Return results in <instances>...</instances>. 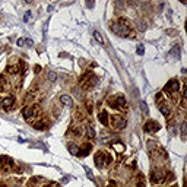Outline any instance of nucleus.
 <instances>
[{"instance_id": "obj_1", "label": "nucleus", "mask_w": 187, "mask_h": 187, "mask_svg": "<svg viewBox=\"0 0 187 187\" xmlns=\"http://www.w3.org/2000/svg\"><path fill=\"white\" fill-rule=\"evenodd\" d=\"M111 31L114 34H117L118 37H129V27H127L126 24L114 22L111 25Z\"/></svg>"}, {"instance_id": "obj_2", "label": "nucleus", "mask_w": 187, "mask_h": 187, "mask_svg": "<svg viewBox=\"0 0 187 187\" xmlns=\"http://www.w3.org/2000/svg\"><path fill=\"white\" fill-rule=\"evenodd\" d=\"M126 120L121 117V115H114L112 117V126H114V129H118V130H121V129H124L126 127Z\"/></svg>"}, {"instance_id": "obj_3", "label": "nucleus", "mask_w": 187, "mask_h": 187, "mask_svg": "<svg viewBox=\"0 0 187 187\" xmlns=\"http://www.w3.org/2000/svg\"><path fill=\"white\" fill-rule=\"evenodd\" d=\"M164 178H165V176H164V171H161V170L153 171V173H152V176H150V181H152V183H155V184H158V183L164 181Z\"/></svg>"}, {"instance_id": "obj_4", "label": "nucleus", "mask_w": 187, "mask_h": 187, "mask_svg": "<svg viewBox=\"0 0 187 187\" xmlns=\"http://www.w3.org/2000/svg\"><path fill=\"white\" fill-rule=\"evenodd\" d=\"M178 80L177 79H173V80H170L168 82V85H167V89H170L171 92H177L178 91Z\"/></svg>"}, {"instance_id": "obj_5", "label": "nucleus", "mask_w": 187, "mask_h": 187, "mask_svg": "<svg viewBox=\"0 0 187 187\" xmlns=\"http://www.w3.org/2000/svg\"><path fill=\"white\" fill-rule=\"evenodd\" d=\"M34 112H35V105H29V107L24 108L22 115H24L25 118H29V117H32V114H34Z\"/></svg>"}, {"instance_id": "obj_6", "label": "nucleus", "mask_w": 187, "mask_h": 187, "mask_svg": "<svg viewBox=\"0 0 187 187\" xmlns=\"http://www.w3.org/2000/svg\"><path fill=\"white\" fill-rule=\"evenodd\" d=\"M0 105H1V107H4V108H9L10 105H13V98H12V97H7V98L1 100Z\"/></svg>"}, {"instance_id": "obj_7", "label": "nucleus", "mask_w": 187, "mask_h": 187, "mask_svg": "<svg viewBox=\"0 0 187 187\" xmlns=\"http://www.w3.org/2000/svg\"><path fill=\"white\" fill-rule=\"evenodd\" d=\"M97 82H98V79H97V77H94V76H91V77H89V80H88V83H85V85H83V88L89 89V88L95 86V85H97Z\"/></svg>"}, {"instance_id": "obj_8", "label": "nucleus", "mask_w": 187, "mask_h": 187, "mask_svg": "<svg viewBox=\"0 0 187 187\" xmlns=\"http://www.w3.org/2000/svg\"><path fill=\"white\" fill-rule=\"evenodd\" d=\"M100 121H101V124H104V126L108 124V114H107V111H102L100 114Z\"/></svg>"}, {"instance_id": "obj_9", "label": "nucleus", "mask_w": 187, "mask_h": 187, "mask_svg": "<svg viewBox=\"0 0 187 187\" xmlns=\"http://www.w3.org/2000/svg\"><path fill=\"white\" fill-rule=\"evenodd\" d=\"M60 101H62L63 104H66V105H72V104H73V100H72L69 95H62V97H60Z\"/></svg>"}, {"instance_id": "obj_10", "label": "nucleus", "mask_w": 187, "mask_h": 187, "mask_svg": "<svg viewBox=\"0 0 187 187\" xmlns=\"http://www.w3.org/2000/svg\"><path fill=\"white\" fill-rule=\"evenodd\" d=\"M95 162H97V167L98 168H102V165H104V156H102V153L95 156Z\"/></svg>"}, {"instance_id": "obj_11", "label": "nucleus", "mask_w": 187, "mask_h": 187, "mask_svg": "<svg viewBox=\"0 0 187 187\" xmlns=\"http://www.w3.org/2000/svg\"><path fill=\"white\" fill-rule=\"evenodd\" d=\"M159 111L162 112V114H164L165 117H168V115L171 114V111H170V108H168V107H167L165 104H161V105H159Z\"/></svg>"}, {"instance_id": "obj_12", "label": "nucleus", "mask_w": 187, "mask_h": 187, "mask_svg": "<svg viewBox=\"0 0 187 187\" xmlns=\"http://www.w3.org/2000/svg\"><path fill=\"white\" fill-rule=\"evenodd\" d=\"M86 135H88L89 139H94V138H95V129H94L92 126L86 127Z\"/></svg>"}, {"instance_id": "obj_13", "label": "nucleus", "mask_w": 187, "mask_h": 187, "mask_svg": "<svg viewBox=\"0 0 187 187\" xmlns=\"http://www.w3.org/2000/svg\"><path fill=\"white\" fill-rule=\"evenodd\" d=\"M69 152H70L72 155H75V156H76V155H79L80 149H79L76 145H73V143H72V145H69Z\"/></svg>"}, {"instance_id": "obj_14", "label": "nucleus", "mask_w": 187, "mask_h": 187, "mask_svg": "<svg viewBox=\"0 0 187 187\" xmlns=\"http://www.w3.org/2000/svg\"><path fill=\"white\" fill-rule=\"evenodd\" d=\"M152 127H156V129H158L159 126H158L156 123H152V121H149V123H146V124H145V127H143V129H145V132H150V130H152Z\"/></svg>"}, {"instance_id": "obj_15", "label": "nucleus", "mask_w": 187, "mask_h": 187, "mask_svg": "<svg viewBox=\"0 0 187 187\" xmlns=\"http://www.w3.org/2000/svg\"><path fill=\"white\" fill-rule=\"evenodd\" d=\"M47 77H48V80H50V82H56V79H57V73H56V72H53V70H50V72H48V75H47Z\"/></svg>"}, {"instance_id": "obj_16", "label": "nucleus", "mask_w": 187, "mask_h": 187, "mask_svg": "<svg viewBox=\"0 0 187 187\" xmlns=\"http://www.w3.org/2000/svg\"><path fill=\"white\" fill-rule=\"evenodd\" d=\"M115 104H118L120 107H126V100L123 97H117L115 98Z\"/></svg>"}, {"instance_id": "obj_17", "label": "nucleus", "mask_w": 187, "mask_h": 187, "mask_svg": "<svg viewBox=\"0 0 187 187\" xmlns=\"http://www.w3.org/2000/svg\"><path fill=\"white\" fill-rule=\"evenodd\" d=\"M94 38H95V39H97L100 44H102V42H104V38L101 37V34H100L98 31H94Z\"/></svg>"}, {"instance_id": "obj_18", "label": "nucleus", "mask_w": 187, "mask_h": 187, "mask_svg": "<svg viewBox=\"0 0 187 187\" xmlns=\"http://www.w3.org/2000/svg\"><path fill=\"white\" fill-rule=\"evenodd\" d=\"M140 108H142V111H143L145 115H148L149 110H148V105H146V102H145V101H142V102H140Z\"/></svg>"}, {"instance_id": "obj_19", "label": "nucleus", "mask_w": 187, "mask_h": 187, "mask_svg": "<svg viewBox=\"0 0 187 187\" xmlns=\"http://www.w3.org/2000/svg\"><path fill=\"white\" fill-rule=\"evenodd\" d=\"M83 170H85V173H86V176L91 178V180H94V174H92V171H91V168H88L86 165H83Z\"/></svg>"}, {"instance_id": "obj_20", "label": "nucleus", "mask_w": 187, "mask_h": 187, "mask_svg": "<svg viewBox=\"0 0 187 187\" xmlns=\"http://www.w3.org/2000/svg\"><path fill=\"white\" fill-rule=\"evenodd\" d=\"M112 148H114L115 150H118V152H123V150H124V146H123L121 143H114Z\"/></svg>"}, {"instance_id": "obj_21", "label": "nucleus", "mask_w": 187, "mask_h": 187, "mask_svg": "<svg viewBox=\"0 0 187 187\" xmlns=\"http://www.w3.org/2000/svg\"><path fill=\"white\" fill-rule=\"evenodd\" d=\"M4 86H6V79L3 76H0V91H3Z\"/></svg>"}, {"instance_id": "obj_22", "label": "nucleus", "mask_w": 187, "mask_h": 187, "mask_svg": "<svg viewBox=\"0 0 187 187\" xmlns=\"http://www.w3.org/2000/svg\"><path fill=\"white\" fill-rule=\"evenodd\" d=\"M181 136H183V139L186 138V121L181 123Z\"/></svg>"}, {"instance_id": "obj_23", "label": "nucleus", "mask_w": 187, "mask_h": 187, "mask_svg": "<svg viewBox=\"0 0 187 187\" xmlns=\"http://www.w3.org/2000/svg\"><path fill=\"white\" fill-rule=\"evenodd\" d=\"M34 127H35V129H39V130H42V129H44V123H42V121H37V123H34Z\"/></svg>"}, {"instance_id": "obj_24", "label": "nucleus", "mask_w": 187, "mask_h": 187, "mask_svg": "<svg viewBox=\"0 0 187 187\" xmlns=\"http://www.w3.org/2000/svg\"><path fill=\"white\" fill-rule=\"evenodd\" d=\"M136 53H138V54H143V53H145V48H143V45H142V44H140V45H138Z\"/></svg>"}, {"instance_id": "obj_25", "label": "nucleus", "mask_w": 187, "mask_h": 187, "mask_svg": "<svg viewBox=\"0 0 187 187\" xmlns=\"http://www.w3.org/2000/svg\"><path fill=\"white\" fill-rule=\"evenodd\" d=\"M24 44H27V45H32L34 41H32V39H24Z\"/></svg>"}, {"instance_id": "obj_26", "label": "nucleus", "mask_w": 187, "mask_h": 187, "mask_svg": "<svg viewBox=\"0 0 187 187\" xmlns=\"http://www.w3.org/2000/svg\"><path fill=\"white\" fill-rule=\"evenodd\" d=\"M165 34H176V35H177V31H174V29H167Z\"/></svg>"}, {"instance_id": "obj_27", "label": "nucleus", "mask_w": 187, "mask_h": 187, "mask_svg": "<svg viewBox=\"0 0 187 187\" xmlns=\"http://www.w3.org/2000/svg\"><path fill=\"white\" fill-rule=\"evenodd\" d=\"M18 45H19V47H21V45H24V39H22V38H19V39H18Z\"/></svg>"}, {"instance_id": "obj_28", "label": "nucleus", "mask_w": 187, "mask_h": 187, "mask_svg": "<svg viewBox=\"0 0 187 187\" xmlns=\"http://www.w3.org/2000/svg\"><path fill=\"white\" fill-rule=\"evenodd\" d=\"M86 6H88V7H92V6H94V3H92V1H88V3H86Z\"/></svg>"}, {"instance_id": "obj_29", "label": "nucleus", "mask_w": 187, "mask_h": 187, "mask_svg": "<svg viewBox=\"0 0 187 187\" xmlns=\"http://www.w3.org/2000/svg\"><path fill=\"white\" fill-rule=\"evenodd\" d=\"M29 16H31V13H29V12H28V13H27V15H25V21H28V19H29Z\"/></svg>"}, {"instance_id": "obj_30", "label": "nucleus", "mask_w": 187, "mask_h": 187, "mask_svg": "<svg viewBox=\"0 0 187 187\" xmlns=\"http://www.w3.org/2000/svg\"><path fill=\"white\" fill-rule=\"evenodd\" d=\"M0 187H4V186H0Z\"/></svg>"}]
</instances>
